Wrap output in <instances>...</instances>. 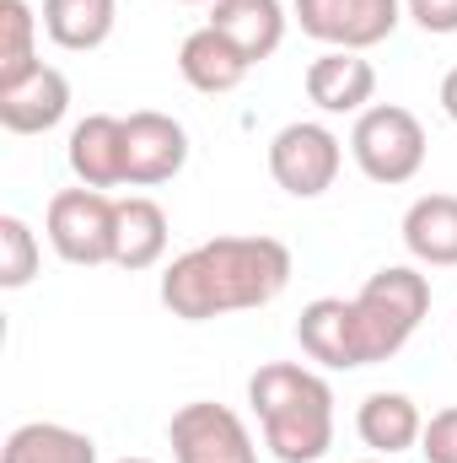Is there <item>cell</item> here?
I'll return each instance as SVG.
<instances>
[{
    "instance_id": "9a60e30c",
    "label": "cell",
    "mask_w": 457,
    "mask_h": 463,
    "mask_svg": "<svg viewBox=\"0 0 457 463\" xmlns=\"http://www.w3.org/2000/svg\"><path fill=\"white\" fill-rule=\"evenodd\" d=\"M285 22L291 16L280 0H210V27L227 33L253 65H264L285 43Z\"/></svg>"
},
{
    "instance_id": "8fae6325",
    "label": "cell",
    "mask_w": 457,
    "mask_h": 463,
    "mask_svg": "<svg viewBox=\"0 0 457 463\" xmlns=\"http://www.w3.org/2000/svg\"><path fill=\"white\" fill-rule=\"evenodd\" d=\"M302 87H307V98H312L323 114H366L371 98H377V71H371V60L355 54V49H323V54L307 65Z\"/></svg>"
},
{
    "instance_id": "ffe728a7",
    "label": "cell",
    "mask_w": 457,
    "mask_h": 463,
    "mask_svg": "<svg viewBox=\"0 0 457 463\" xmlns=\"http://www.w3.org/2000/svg\"><path fill=\"white\" fill-rule=\"evenodd\" d=\"M344 313H350V302H344V297H318V302H307V307H302V318H296L302 355H307V361H318V366H329V372H355Z\"/></svg>"
},
{
    "instance_id": "4316f807",
    "label": "cell",
    "mask_w": 457,
    "mask_h": 463,
    "mask_svg": "<svg viewBox=\"0 0 457 463\" xmlns=\"http://www.w3.org/2000/svg\"><path fill=\"white\" fill-rule=\"evenodd\" d=\"M183 5H205V0H183Z\"/></svg>"
},
{
    "instance_id": "cb8c5ba5",
    "label": "cell",
    "mask_w": 457,
    "mask_h": 463,
    "mask_svg": "<svg viewBox=\"0 0 457 463\" xmlns=\"http://www.w3.org/2000/svg\"><path fill=\"white\" fill-rule=\"evenodd\" d=\"M404 16H415V27L436 38L457 33V0H404Z\"/></svg>"
},
{
    "instance_id": "7c38bea8",
    "label": "cell",
    "mask_w": 457,
    "mask_h": 463,
    "mask_svg": "<svg viewBox=\"0 0 457 463\" xmlns=\"http://www.w3.org/2000/svg\"><path fill=\"white\" fill-rule=\"evenodd\" d=\"M70 114V81L54 65H38L33 76L0 87V124L11 135H43Z\"/></svg>"
},
{
    "instance_id": "52a82bcc",
    "label": "cell",
    "mask_w": 457,
    "mask_h": 463,
    "mask_svg": "<svg viewBox=\"0 0 457 463\" xmlns=\"http://www.w3.org/2000/svg\"><path fill=\"white\" fill-rule=\"evenodd\" d=\"M167 448H173V463H258V442L247 420L216 399H189L167 420Z\"/></svg>"
},
{
    "instance_id": "ac0fdd59",
    "label": "cell",
    "mask_w": 457,
    "mask_h": 463,
    "mask_svg": "<svg viewBox=\"0 0 457 463\" xmlns=\"http://www.w3.org/2000/svg\"><path fill=\"white\" fill-rule=\"evenodd\" d=\"M118 27V0H43V33L70 49V54H92L114 38Z\"/></svg>"
},
{
    "instance_id": "5b68a950",
    "label": "cell",
    "mask_w": 457,
    "mask_h": 463,
    "mask_svg": "<svg viewBox=\"0 0 457 463\" xmlns=\"http://www.w3.org/2000/svg\"><path fill=\"white\" fill-rule=\"evenodd\" d=\"M114 222H118V200L103 189H60L49 200V216H43V237L49 248L76 264V269H98V264H114Z\"/></svg>"
},
{
    "instance_id": "2e32d148",
    "label": "cell",
    "mask_w": 457,
    "mask_h": 463,
    "mask_svg": "<svg viewBox=\"0 0 457 463\" xmlns=\"http://www.w3.org/2000/svg\"><path fill=\"white\" fill-rule=\"evenodd\" d=\"M167 253V211L151 200V194H129L118 200V222H114V264L140 275V269H156Z\"/></svg>"
},
{
    "instance_id": "3957f363",
    "label": "cell",
    "mask_w": 457,
    "mask_h": 463,
    "mask_svg": "<svg viewBox=\"0 0 457 463\" xmlns=\"http://www.w3.org/2000/svg\"><path fill=\"white\" fill-rule=\"evenodd\" d=\"M431 313V280L415 264H387L377 269L355 297H350V361L355 366H377L393 361L398 350L415 340V329Z\"/></svg>"
},
{
    "instance_id": "d4e9b609",
    "label": "cell",
    "mask_w": 457,
    "mask_h": 463,
    "mask_svg": "<svg viewBox=\"0 0 457 463\" xmlns=\"http://www.w3.org/2000/svg\"><path fill=\"white\" fill-rule=\"evenodd\" d=\"M436 98H442V114L457 124V65L447 71V76H442V92H436Z\"/></svg>"
},
{
    "instance_id": "30bf717a",
    "label": "cell",
    "mask_w": 457,
    "mask_h": 463,
    "mask_svg": "<svg viewBox=\"0 0 457 463\" xmlns=\"http://www.w3.org/2000/svg\"><path fill=\"white\" fill-rule=\"evenodd\" d=\"M65 162L76 173V184L87 189H118L129 184V146H124V118L118 114H87L70 140H65Z\"/></svg>"
},
{
    "instance_id": "8992f818",
    "label": "cell",
    "mask_w": 457,
    "mask_h": 463,
    "mask_svg": "<svg viewBox=\"0 0 457 463\" xmlns=\"http://www.w3.org/2000/svg\"><path fill=\"white\" fill-rule=\"evenodd\" d=\"M340 167H344V140L329 124H318V118H296V124L275 129V140H269V178L291 200L329 194Z\"/></svg>"
},
{
    "instance_id": "603a6c76",
    "label": "cell",
    "mask_w": 457,
    "mask_h": 463,
    "mask_svg": "<svg viewBox=\"0 0 457 463\" xmlns=\"http://www.w3.org/2000/svg\"><path fill=\"white\" fill-rule=\"evenodd\" d=\"M420 458L425 463H457V404L436 410L420 431Z\"/></svg>"
},
{
    "instance_id": "d6986e66",
    "label": "cell",
    "mask_w": 457,
    "mask_h": 463,
    "mask_svg": "<svg viewBox=\"0 0 457 463\" xmlns=\"http://www.w3.org/2000/svg\"><path fill=\"white\" fill-rule=\"evenodd\" d=\"M0 463H98V442L60 420H27L5 437Z\"/></svg>"
},
{
    "instance_id": "484cf974",
    "label": "cell",
    "mask_w": 457,
    "mask_h": 463,
    "mask_svg": "<svg viewBox=\"0 0 457 463\" xmlns=\"http://www.w3.org/2000/svg\"><path fill=\"white\" fill-rule=\"evenodd\" d=\"M114 463H156V458H140V453H129V458H114Z\"/></svg>"
},
{
    "instance_id": "9c48e42d",
    "label": "cell",
    "mask_w": 457,
    "mask_h": 463,
    "mask_svg": "<svg viewBox=\"0 0 457 463\" xmlns=\"http://www.w3.org/2000/svg\"><path fill=\"white\" fill-rule=\"evenodd\" d=\"M124 146H129V189H156L173 184L189 167V129L173 114L140 109L124 118Z\"/></svg>"
},
{
    "instance_id": "ba28073f",
    "label": "cell",
    "mask_w": 457,
    "mask_h": 463,
    "mask_svg": "<svg viewBox=\"0 0 457 463\" xmlns=\"http://www.w3.org/2000/svg\"><path fill=\"white\" fill-rule=\"evenodd\" d=\"M291 11L307 38L329 49H355V54L377 49L404 22V0H291Z\"/></svg>"
},
{
    "instance_id": "277c9868",
    "label": "cell",
    "mask_w": 457,
    "mask_h": 463,
    "mask_svg": "<svg viewBox=\"0 0 457 463\" xmlns=\"http://www.w3.org/2000/svg\"><path fill=\"white\" fill-rule=\"evenodd\" d=\"M425 124L409 114L404 103H371L366 114H355V129H350V156L355 167L382 184V189H398L409 178H420L425 167Z\"/></svg>"
},
{
    "instance_id": "5bb4252c",
    "label": "cell",
    "mask_w": 457,
    "mask_h": 463,
    "mask_svg": "<svg viewBox=\"0 0 457 463\" xmlns=\"http://www.w3.org/2000/svg\"><path fill=\"white\" fill-rule=\"evenodd\" d=\"M355 431L360 442L377 453V458H398L409 448H420V431H425V415L409 393H393V388H377L360 399L355 410Z\"/></svg>"
},
{
    "instance_id": "6da1fadb",
    "label": "cell",
    "mask_w": 457,
    "mask_h": 463,
    "mask_svg": "<svg viewBox=\"0 0 457 463\" xmlns=\"http://www.w3.org/2000/svg\"><path fill=\"white\" fill-rule=\"evenodd\" d=\"M296 275V259L280 237L264 232H227L189 253H178L162 269V307L183 324H210L227 313L269 307Z\"/></svg>"
},
{
    "instance_id": "7402d4cb",
    "label": "cell",
    "mask_w": 457,
    "mask_h": 463,
    "mask_svg": "<svg viewBox=\"0 0 457 463\" xmlns=\"http://www.w3.org/2000/svg\"><path fill=\"white\" fill-rule=\"evenodd\" d=\"M43 264V248H38V232L27 227L22 216H0V286L5 291H22Z\"/></svg>"
},
{
    "instance_id": "4fadbf2b",
    "label": "cell",
    "mask_w": 457,
    "mask_h": 463,
    "mask_svg": "<svg viewBox=\"0 0 457 463\" xmlns=\"http://www.w3.org/2000/svg\"><path fill=\"white\" fill-rule=\"evenodd\" d=\"M178 71H183V81H189L194 92L221 98V92H237V87L247 81L253 60L231 43L227 33H216V27L205 22V27H194V33L183 38V49H178Z\"/></svg>"
},
{
    "instance_id": "83f0119b",
    "label": "cell",
    "mask_w": 457,
    "mask_h": 463,
    "mask_svg": "<svg viewBox=\"0 0 457 463\" xmlns=\"http://www.w3.org/2000/svg\"><path fill=\"white\" fill-rule=\"evenodd\" d=\"M360 463H382V458H360Z\"/></svg>"
},
{
    "instance_id": "7a4b0ae2",
    "label": "cell",
    "mask_w": 457,
    "mask_h": 463,
    "mask_svg": "<svg viewBox=\"0 0 457 463\" xmlns=\"http://www.w3.org/2000/svg\"><path fill=\"white\" fill-rule=\"evenodd\" d=\"M247 404L264 448L280 463H318L334 448V388L323 372L302 361H264L247 377Z\"/></svg>"
},
{
    "instance_id": "e0dca14e",
    "label": "cell",
    "mask_w": 457,
    "mask_h": 463,
    "mask_svg": "<svg viewBox=\"0 0 457 463\" xmlns=\"http://www.w3.org/2000/svg\"><path fill=\"white\" fill-rule=\"evenodd\" d=\"M404 248L415 264L452 269L457 264V194H420L404 211Z\"/></svg>"
},
{
    "instance_id": "44dd1931",
    "label": "cell",
    "mask_w": 457,
    "mask_h": 463,
    "mask_svg": "<svg viewBox=\"0 0 457 463\" xmlns=\"http://www.w3.org/2000/svg\"><path fill=\"white\" fill-rule=\"evenodd\" d=\"M38 22H43V16H33V5H27V0H0V87H11V81L33 76V71L43 65V60H38V49H33Z\"/></svg>"
}]
</instances>
